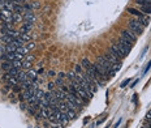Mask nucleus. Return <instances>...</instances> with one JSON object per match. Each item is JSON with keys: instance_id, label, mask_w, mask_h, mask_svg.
Segmentation results:
<instances>
[{"instance_id": "473e14b6", "label": "nucleus", "mask_w": 151, "mask_h": 128, "mask_svg": "<svg viewBox=\"0 0 151 128\" xmlns=\"http://www.w3.org/2000/svg\"><path fill=\"white\" fill-rule=\"evenodd\" d=\"M82 71H84V68L81 67V64H77V66H76V68H74V72L77 74H81V73H84Z\"/></svg>"}, {"instance_id": "aec40b11", "label": "nucleus", "mask_w": 151, "mask_h": 128, "mask_svg": "<svg viewBox=\"0 0 151 128\" xmlns=\"http://www.w3.org/2000/svg\"><path fill=\"white\" fill-rule=\"evenodd\" d=\"M138 21L142 24L143 28H146V26H148V24H150V17H147V16H143L142 18H138Z\"/></svg>"}, {"instance_id": "72a5a7b5", "label": "nucleus", "mask_w": 151, "mask_h": 128, "mask_svg": "<svg viewBox=\"0 0 151 128\" xmlns=\"http://www.w3.org/2000/svg\"><path fill=\"white\" fill-rule=\"evenodd\" d=\"M25 60H26V62H30V63H33L34 60H35V56H34L33 54H28V55H26V56H25Z\"/></svg>"}, {"instance_id": "e433bc0d", "label": "nucleus", "mask_w": 151, "mask_h": 128, "mask_svg": "<svg viewBox=\"0 0 151 128\" xmlns=\"http://www.w3.org/2000/svg\"><path fill=\"white\" fill-rule=\"evenodd\" d=\"M12 90H13V93H18V91H21L22 89H21L20 85H16V86H13V88H12Z\"/></svg>"}, {"instance_id": "ddd939ff", "label": "nucleus", "mask_w": 151, "mask_h": 128, "mask_svg": "<svg viewBox=\"0 0 151 128\" xmlns=\"http://www.w3.org/2000/svg\"><path fill=\"white\" fill-rule=\"evenodd\" d=\"M24 20V16L20 13H14L13 12V16H12V21H13V24H17V22H21V21Z\"/></svg>"}, {"instance_id": "f704fd0d", "label": "nucleus", "mask_w": 151, "mask_h": 128, "mask_svg": "<svg viewBox=\"0 0 151 128\" xmlns=\"http://www.w3.org/2000/svg\"><path fill=\"white\" fill-rule=\"evenodd\" d=\"M55 84H56L57 86H59V88H61V86L64 85V80H63V79H59V77H57V79L55 80Z\"/></svg>"}, {"instance_id": "5701e85b", "label": "nucleus", "mask_w": 151, "mask_h": 128, "mask_svg": "<svg viewBox=\"0 0 151 128\" xmlns=\"http://www.w3.org/2000/svg\"><path fill=\"white\" fill-rule=\"evenodd\" d=\"M1 68H3L5 72H8L9 69L13 68V67H12V62H4L3 64H1Z\"/></svg>"}, {"instance_id": "bb28decb", "label": "nucleus", "mask_w": 151, "mask_h": 128, "mask_svg": "<svg viewBox=\"0 0 151 128\" xmlns=\"http://www.w3.org/2000/svg\"><path fill=\"white\" fill-rule=\"evenodd\" d=\"M76 76H77V73H76L74 71H70V72H68V73H67V77L72 81V83H73V81H76Z\"/></svg>"}, {"instance_id": "20e7f679", "label": "nucleus", "mask_w": 151, "mask_h": 128, "mask_svg": "<svg viewBox=\"0 0 151 128\" xmlns=\"http://www.w3.org/2000/svg\"><path fill=\"white\" fill-rule=\"evenodd\" d=\"M109 51H111V54L113 55V56H115L117 60H123L124 58H125L123 54H121V51H120V50H119L117 43H113V45L111 46V49H109Z\"/></svg>"}, {"instance_id": "a19ab883", "label": "nucleus", "mask_w": 151, "mask_h": 128, "mask_svg": "<svg viewBox=\"0 0 151 128\" xmlns=\"http://www.w3.org/2000/svg\"><path fill=\"white\" fill-rule=\"evenodd\" d=\"M48 76H50V77H55V76H56V73H55L53 71H50V72H48Z\"/></svg>"}, {"instance_id": "1a4fd4ad", "label": "nucleus", "mask_w": 151, "mask_h": 128, "mask_svg": "<svg viewBox=\"0 0 151 128\" xmlns=\"http://www.w3.org/2000/svg\"><path fill=\"white\" fill-rule=\"evenodd\" d=\"M128 12H129L130 14H133V16H135L137 18H142L143 16H145V14H143L141 11H138V9H134V8H128Z\"/></svg>"}, {"instance_id": "58836bf2", "label": "nucleus", "mask_w": 151, "mask_h": 128, "mask_svg": "<svg viewBox=\"0 0 151 128\" xmlns=\"http://www.w3.org/2000/svg\"><path fill=\"white\" fill-rule=\"evenodd\" d=\"M57 77H59V79H63V80H64V79H68V77H67V74H65L64 72H60V73L57 74Z\"/></svg>"}, {"instance_id": "6e6552de", "label": "nucleus", "mask_w": 151, "mask_h": 128, "mask_svg": "<svg viewBox=\"0 0 151 128\" xmlns=\"http://www.w3.org/2000/svg\"><path fill=\"white\" fill-rule=\"evenodd\" d=\"M20 37L22 38L25 42H30L33 39V35H31V31H20Z\"/></svg>"}, {"instance_id": "c03bdc74", "label": "nucleus", "mask_w": 151, "mask_h": 128, "mask_svg": "<svg viewBox=\"0 0 151 128\" xmlns=\"http://www.w3.org/2000/svg\"><path fill=\"white\" fill-rule=\"evenodd\" d=\"M148 128H151V124H148Z\"/></svg>"}, {"instance_id": "cd10ccee", "label": "nucleus", "mask_w": 151, "mask_h": 128, "mask_svg": "<svg viewBox=\"0 0 151 128\" xmlns=\"http://www.w3.org/2000/svg\"><path fill=\"white\" fill-rule=\"evenodd\" d=\"M14 38H12L11 35H3V42L5 43V45H9V43L13 42Z\"/></svg>"}, {"instance_id": "c9c22d12", "label": "nucleus", "mask_w": 151, "mask_h": 128, "mask_svg": "<svg viewBox=\"0 0 151 128\" xmlns=\"http://www.w3.org/2000/svg\"><path fill=\"white\" fill-rule=\"evenodd\" d=\"M26 47H28V50L30 51V50L35 49V47H36V45H35V43H33V42H30V43H26Z\"/></svg>"}, {"instance_id": "a878e982", "label": "nucleus", "mask_w": 151, "mask_h": 128, "mask_svg": "<svg viewBox=\"0 0 151 128\" xmlns=\"http://www.w3.org/2000/svg\"><path fill=\"white\" fill-rule=\"evenodd\" d=\"M12 67H13V68L21 69V67H22V62H21V60H13V62H12Z\"/></svg>"}, {"instance_id": "7ed1b4c3", "label": "nucleus", "mask_w": 151, "mask_h": 128, "mask_svg": "<svg viewBox=\"0 0 151 128\" xmlns=\"http://www.w3.org/2000/svg\"><path fill=\"white\" fill-rule=\"evenodd\" d=\"M121 38H124V39L129 41V42H131V43H134L135 41H137V35H135L134 33L130 30V29L121 31Z\"/></svg>"}, {"instance_id": "79ce46f5", "label": "nucleus", "mask_w": 151, "mask_h": 128, "mask_svg": "<svg viewBox=\"0 0 151 128\" xmlns=\"http://www.w3.org/2000/svg\"><path fill=\"white\" fill-rule=\"evenodd\" d=\"M146 120L148 122V124H151V119H146Z\"/></svg>"}, {"instance_id": "412c9836", "label": "nucleus", "mask_w": 151, "mask_h": 128, "mask_svg": "<svg viewBox=\"0 0 151 128\" xmlns=\"http://www.w3.org/2000/svg\"><path fill=\"white\" fill-rule=\"evenodd\" d=\"M81 67L84 68V71H87V69L91 67V63L89 62L87 59H82V62H81Z\"/></svg>"}, {"instance_id": "4c0bfd02", "label": "nucleus", "mask_w": 151, "mask_h": 128, "mask_svg": "<svg viewBox=\"0 0 151 128\" xmlns=\"http://www.w3.org/2000/svg\"><path fill=\"white\" fill-rule=\"evenodd\" d=\"M48 90H50V91L55 90V83H50V84H48Z\"/></svg>"}, {"instance_id": "0eeeda50", "label": "nucleus", "mask_w": 151, "mask_h": 128, "mask_svg": "<svg viewBox=\"0 0 151 128\" xmlns=\"http://www.w3.org/2000/svg\"><path fill=\"white\" fill-rule=\"evenodd\" d=\"M29 77H28V72L26 71H24V69H21L20 72H18V74H17V80H18V83H24L25 80H28Z\"/></svg>"}, {"instance_id": "9b49d317", "label": "nucleus", "mask_w": 151, "mask_h": 128, "mask_svg": "<svg viewBox=\"0 0 151 128\" xmlns=\"http://www.w3.org/2000/svg\"><path fill=\"white\" fill-rule=\"evenodd\" d=\"M119 43H121V45H123L124 47H126L129 51H130L131 47H133V43L129 42V41H126V39H124V38H121V37H120V39H119Z\"/></svg>"}, {"instance_id": "37998d69", "label": "nucleus", "mask_w": 151, "mask_h": 128, "mask_svg": "<svg viewBox=\"0 0 151 128\" xmlns=\"http://www.w3.org/2000/svg\"><path fill=\"white\" fill-rule=\"evenodd\" d=\"M142 128H148V125H143V127Z\"/></svg>"}, {"instance_id": "2f4dec72", "label": "nucleus", "mask_w": 151, "mask_h": 128, "mask_svg": "<svg viewBox=\"0 0 151 128\" xmlns=\"http://www.w3.org/2000/svg\"><path fill=\"white\" fill-rule=\"evenodd\" d=\"M28 107H29V105H28V102L26 101H22V102H20V108L22 111H26L28 110Z\"/></svg>"}, {"instance_id": "2eb2a0df", "label": "nucleus", "mask_w": 151, "mask_h": 128, "mask_svg": "<svg viewBox=\"0 0 151 128\" xmlns=\"http://www.w3.org/2000/svg\"><path fill=\"white\" fill-rule=\"evenodd\" d=\"M104 56L107 58V60H108V62H111L112 64H115V63H117V62H120V60H117L116 59L115 56H113V55L111 54V51H108V52H106V54H104Z\"/></svg>"}, {"instance_id": "9d476101", "label": "nucleus", "mask_w": 151, "mask_h": 128, "mask_svg": "<svg viewBox=\"0 0 151 128\" xmlns=\"http://www.w3.org/2000/svg\"><path fill=\"white\" fill-rule=\"evenodd\" d=\"M33 83H34V81L31 79H28V80H25L24 83H21L20 86H21V89H22V90H26V89H29L31 85H33Z\"/></svg>"}, {"instance_id": "b1692460", "label": "nucleus", "mask_w": 151, "mask_h": 128, "mask_svg": "<svg viewBox=\"0 0 151 128\" xmlns=\"http://www.w3.org/2000/svg\"><path fill=\"white\" fill-rule=\"evenodd\" d=\"M20 71L21 69H18V68H12V69H9L7 73H8L11 77H17V74H18V72Z\"/></svg>"}, {"instance_id": "7c9ffc66", "label": "nucleus", "mask_w": 151, "mask_h": 128, "mask_svg": "<svg viewBox=\"0 0 151 128\" xmlns=\"http://www.w3.org/2000/svg\"><path fill=\"white\" fill-rule=\"evenodd\" d=\"M141 12L143 14H151V7H141Z\"/></svg>"}, {"instance_id": "f8f14e48", "label": "nucleus", "mask_w": 151, "mask_h": 128, "mask_svg": "<svg viewBox=\"0 0 151 128\" xmlns=\"http://www.w3.org/2000/svg\"><path fill=\"white\" fill-rule=\"evenodd\" d=\"M7 84H8L11 88H13V86H16V85H20V83H18L17 77H9V79L7 80Z\"/></svg>"}, {"instance_id": "6ab92c4d", "label": "nucleus", "mask_w": 151, "mask_h": 128, "mask_svg": "<svg viewBox=\"0 0 151 128\" xmlns=\"http://www.w3.org/2000/svg\"><path fill=\"white\" fill-rule=\"evenodd\" d=\"M59 122L61 123V124H68V123H69V118H68V114H67V112H61Z\"/></svg>"}, {"instance_id": "ea45409f", "label": "nucleus", "mask_w": 151, "mask_h": 128, "mask_svg": "<svg viewBox=\"0 0 151 128\" xmlns=\"http://www.w3.org/2000/svg\"><path fill=\"white\" fill-rule=\"evenodd\" d=\"M126 84H129V79L128 80H125V81H123V83H121V88H125V86H126Z\"/></svg>"}, {"instance_id": "4468645a", "label": "nucleus", "mask_w": 151, "mask_h": 128, "mask_svg": "<svg viewBox=\"0 0 151 128\" xmlns=\"http://www.w3.org/2000/svg\"><path fill=\"white\" fill-rule=\"evenodd\" d=\"M26 72H28L29 79H31L33 81H36V79H38V72L34 71V69H29V71H26Z\"/></svg>"}, {"instance_id": "39448f33", "label": "nucleus", "mask_w": 151, "mask_h": 128, "mask_svg": "<svg viewBox=\"0 0 151 128\" xmlns=\"http://www.w3.org/2000/svg\"><path fill=\"white\" fill-rule=\"evenodd\" d=\"M22 16H24V21H29V22L33 24L35 22V14H34L33 11H26Z\"/></svg>"}, {"instance_id": "f257e3e1", "label": "nucleus", "mask_w": 151, "mask_h": 128, "mask_svg": "<svg viewBox=\"0 0 151 128\" xmlns=\"http://www.w3.org/2000/svg\"><path fill=\"white\" fill-rule=\"evenodd\" d=\"M128 22H129V29H130L135 35H140V34H142L143 33V29L145 28H143L142 24L138 21V18L137 20H129Z\"/></svg>"}, {"instance_id": "f3484780", "label": "nucleus", "mask_w": 151, "mask_h": 128, "mask_svg": "<svg viewBox=\"0 0 151 128\" xmlns=\"http://www.w3.org/2000/svg\"><path fill=\"white\" fill-rule=\"evenodd\" d=\"M5 51L9 52V54H14L17 51V47L13 43H9V45H5Z\"/></svg>"}, {"instance_id": "393cba45", "label": "nucleus", "mask_w": 151, "mask_h": 128, "mask_svg": "<svg viewBox=\"0 0 151 128\" xmlns=\"http://www.w3.org/2000/svg\"><path fill=\"white\" fill-rule=\"evenodd\" d=\"M21 69H24V71H29V69H31V63H30V62H26V60H24Z\"/></svg>"}, {"instance_id": "4be33fe9", "label": "nucleus", "mask_w": 151, "mask_h": 128, "mask_svg": "<svg viewBox=\"0 0 151 128\" xmlns=\"http://www.w3.org/2000/svg\"><path fill=\"white\" fill-rule=\"evenodd\" d=\"M135 3L141 7H151V0H137Z\"/></svg>"}, {"instance_id": "f03ea898", "label": "nucleus", "mask_w": 151, "mask_h": 128, "mask_svg": "<svg viewBox=\"0 0 151 128\" xmlns=\"http://www.w3.org/2000/svg\"><path fill=\"white\" fill-rule=\"evenodd\" d=\"M96 63H98V64H99L100 67H103V68L106 69L107 72L111 71V68H112V63H111V62H108V60H107V58L104 56V55L96 56Z\"/></svg>"}, {"instance_id": "c85d7f7f", "label": "nucleus", "mask_w": 151, "mask_h": 128, "mask_svg": "<svg viewBox=\"0 0 151 128\" xmlns=\"http://www.w3.org/2000/svg\"><path fill=\"white\" fill-rule=\"evenodd\" d=\"M67 114H68V118H69V120L74 119V118H76V110H72V108H69V110L67 111Z\"/></svg>"}, {"instance_id": "a211bd4d", "label": "nucleus", "mask_w": 151, "mask_h": 128, "mask_svg": "<svg viewBox=\"0 0 151 128\" xmlns=\"http://www.w3.org/2000/svg\"><path fill=\"white\" fill-rule=\"evenodd\" d=\"M17 54H21V55H24V56H26V55L29 54V50H28V47L26 46H21V47H17Z\"/></svg>"}, {"instance_id": "c756f323", "label": "nucleus", "mask_w": 151, "mask_h": 128, "mask_svg": "<svg viewBox=\"0 0 151 128\" xmlns=\"http://www.w3.org/2000/svg\"><path fill=\"white\" fill-rule=\"evenodd\" d=\"M44 90H42V89H38V90H36V93H35V97L38 98V100H40V98H43L44 97Z\"/></svg>"}, {"instance_id": "dca6fc26", "label": "nucleus", "mask_w": 151, "mask_h": 128, "mask_svg": "<svg viewBox=\"0 0 151 128\" xmlns=\"http://www.w3.org/2000/svg\"><path fill=\"white\" fill-rule=\"evenodd\" d=\"M29 7H30L31 11H34V9H39L40 3L38 1V0H33V1H29Z\"/></svg>"}, {"instance_id": "423d86ee", "label": "nucleus", "mask_w": 151, "mask_h": 128, "mask_svg": "<svg viewBox=\"0 0 151 128\" xmlns=\"http://www.w3.org/2000/svg\"><path fill=\"white\" fill-rule=\"evenodd\" d=\"M39 114H40V118H43V119H48V118H50V115L52 114V110H51L50 107L40 108V110H39Z\"/></svg>"}]
</instances>
